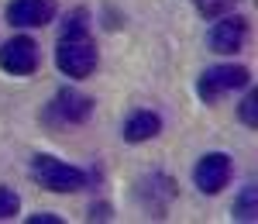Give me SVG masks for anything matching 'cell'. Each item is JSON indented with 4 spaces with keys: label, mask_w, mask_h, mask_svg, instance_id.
<instances>
[{
    "label": "cell",
    "mask_w": 258,
    "mask_h": 224,
    "mask_svg": "<svg viewBox=\"0 0 258 224\" xmlns=\"http://www.w3.org/2000/svg\"><path fill=\"white\" fill-rule=\"evenodd\" d=\"M255 186H244V190H241V197L238 200H234V217H238V221H258V204H255Z\"/></svg>",
    "instance_id": "cell-11"
},
{
    "label": "cell",
    "mask_w": 258,
    "mask_h": 224,
    "mask_svg": "<svg viewBox=\"0 0 258 224\" xmlns=\"http://www.w3.org/2000/svg\"><path fill=\"white\" fill-rule=\"evenodd\" d=\"M238 4H241V0H193L197 14H200V18H207V21L220 18V14H231Z\"/></svg>",
    "instance_id": "cell-12"
},
{
    "label": "cell",
    "mask_w": 258,
    "mask_h": 224,
    "mask_svg": "<svg viewBox=\"0 0 258 224\" xmlns=\"http://www.w3.org/2000/svg\"><path fill=\"white\" fill-rule=\"evenodd\" d=\"M238 118L248 124V128H258V93H255V90H248V97L241 100Z\"/></svg>",
    "instance_id": "cell-13"
},
{
    "label": "cell",
    "mask_w": 258,
    "mask_h": 224,
    "mask_svg": "<svg viewBox=\"0 0 258 224\" xmlns=\"http://www.w3.org/2000/svg\"><path fill=\"white\" fill-rule=\"evenodd\" d=\"M55 66L62 76L69 80H86L97 69V45L90 38V11L76 7L59 35V48H55Z\"/></svg>",
    "instance_id": "cell-1"
},
{
    "label": "cell",
    "mask_w": 258,
    "mask_h": 224,
    "mask_svg": "<svg viewBox=\"0 0 258 224\" xmlns=\"http://www.w3.org/2000/svg\"><path fill=\"white\" fill-rule=\"evenodd\" d=\"M162 131V118L155 110H135L127 121H124V142L138 145V142H148V138H155Z\"/></svg>",
    "instance_id": "cell-10"
},
{
    "label": "cell",
    "mask_w": 258,
    "mask_h": 224,
    "mask_svg": "<svg viewBox=\"0 0 258 224\" xmlns=\"http://www.w3.org/2000/svg\"><path fill=\"white\" fill-rule=\"evenodd\" d=\"M28 224H62V217H55V214H35V217H28Z\"/></svg>",
    "instance_id": "cell-16"
},
{
    "label": "cell",
    "mask_w": 258,
    "mask_h": 224,
    "mask_svg": "<svg viewBox=\"0 0 258 224\" xmlns=\"http://www.w3.org/2000/svg\"><path fill=\"white\" fill-rule=\"evenodd\" d=\"M97 217H100V221H107V217H110V207H107V204H93V207H90V221H97Z\"/></svg>",
    "instance_id": "cell-15"
},
{
    "label": "cell",
    "mask_w": 258,
    "mask_h": 224,
    "mask_svg": "<svg viewBox=\"0 0 258 224\" xmlns=\"http://www.w3.org/2000/svg\"><path fill=\"white\" fill-rule=\"evenodd\" d=\"M231 180V155H224V152H207L203 159L197 162L193 169V183H197L200 193H220L224 186Z\"/></svg>",
    "instance_id": "cell-5"
},
{
    "label": "cell",
    "mask_w": 258,
    "mask_h": 224,
    "mask_svg": "<svg viewBox=\"0 0 258 224\" xmlns=\"http://www.w3.org/2000/svg\"><path fill=\"white\" fill-rule=\"evenodd\" d=\"M251 83V73L244 69V66H210L203 76L197 80V97L203 103H214L217 97L224 93H231V90H244Z\"/></svg>",
    "instance_id": "cell-3"
},
{
    "label": "cell",
    "mask_w": 258,
    "mask_h": 224,
    "mask_svg": "<svg viewBox=\"0 0 258 224\" xmlns=\"http://www.w3.org/2000/svg\"><path fill=\"white\" fill-rule=\"evenodd\" d=\"M138 197H141V204L148 207V210H165V204L176 197V183L165 176V173H152V176H145L138 183Z\"/></svg>",
    "instance_id": "cell-9"
},
{
    "label": "cell",
    "mask_w": 258,
    "mask_h": 224,
    "mask_svg": "<svg viewBox=\"0 0 258 224\" xmlns=\"http://www.w3.org/2000/svg\"><path fill=\"white\" fill-rule=\"evenodd\" d=\"M248 38V21L241 14H220L214 18V28H210V48L217 55H234Z\"/></svg>",
    "instance_id": "cell-6"
},
{
    "label": "cell",
    "mask_w": 258,
    "mask_h": 224,
    "mask_svg": "<svg viewBox=\"0 0 258 224\" xmlns=\"http://www.w3.org/2000/svg\"><path fill=\"white\" fill-rule=\"evenodd\" d=\"M55 18V0H11L7 21L11 28H45Z\"/></svg>",
    "instance_id": "cell-7"
},
{
    "label": "cell",
    "mask_w": 258,
    "mask_h": 224,
    "mask_svg": "<svg viewBox=\"0 0 258 224\" xmlns=\"http://www.w3.org/2000/svg\"><path fill=\"white\" fill-rule=\"evenodd\" d=\"M31 176L38 180L48 193H76L86 186V173L80 165H69L55 155H35L31 159Z\"/></svg>",
    "instance_id": "cell-2"
},
{
    "label": "cell",
    "mask_w": 258,
    "mask_h": 224,
    "mask_svg": "<svg viewBox=\"0 0 258 224\" xmlns=\"http://www.w3.org/2000/svg\"><path fill=\"white\" fill-rule=\"evenodd\" d=\"M55 121L62 124H83L90 114H93V100L86 97V93H80V90H59L55 93V100H52V110H48Z\"/></svg>",
    "instance_id": "cell-8"
},
{
    "label": "cell",
    "mask_w": 258,
    "mask_h": 224,
    "mask_svg": "<svg viewBox=\"0 0 258 224\" xmlns=\"http://www.w3.org/2000/svg\"><path fill=\"white\" fill-rule=\"evenodd\" d=\"M0 69L11 76H31L38 69V45L28 35H14L0 45Z\"/></svg>",
    "instance_id": "cell-4"
},
{
    "label": "cell",
    "mask_w": 258,
    "mask_h": 224,
    "mask_svg": "<svg viewBox=\"0 0 258 224\" xmlns=\"http://www.w3.org/2000/svg\"><path fill=\"white\" fill-rule=\"evenodd\" d=\"M18 210H21V197L11 190V186H0V221L14 217Z\"/></svg>",
    "instance_id": "cell-14"
}]
</instances>
